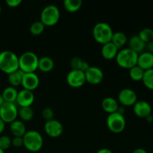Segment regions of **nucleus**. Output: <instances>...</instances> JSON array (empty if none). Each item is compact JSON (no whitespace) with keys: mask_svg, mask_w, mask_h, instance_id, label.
Returning <instances> with one entry per match:
<instances>
[{"mask_svg":"<svg viewBox=\"0 0 153 153\" xmlns=\"http://www.w3.org/2000/svg\"><path fill=\"white\" fill-rule=\"evenodd\" d=\"M138 54L130 49L129 48H123L119 49L117 55V64L118 66L124 69L130 70L137 65Z\"/></svg>","mask_w":153,"mask_h":153,"instance_id":"obj_3","label":"nucleus"},{"mask_svg":"<svg viewBox=\"0 0 153 153\" xmlns=\"http://www.w3.org/2000/svg\"><path fill=\"white\" fill-rule=\"evenodd\" d=\"M34 102V95L33 91L22 89L18 91L16 102L19 107H31Z\"/></svg>","mask_w":153,"mask_h":153,"instance_id":"obj_15","label":"nucleus"},{"mask_svg":"<svg viewBox=\"0 0 153 153\" xmlns=\"http://www.w3.org/2000/svg\"><path fill=\"white\" fill-rule=\"evenodd\" d=\"M54 111L51 108L46 107L44 108L42 111V117L46 121L51 120L54 119Z\"/></svg>","mask_w":153,"mask_h":153,"instance_id":"obj_33","label":"nucleus"},{"mask_svg":"<svg viewBox=\"0 0 153 153\" xmlns=\"http://www.w3.org/2000/svg\"><path fill=\"white\" fill-rule=\"evenodd\" d=\"M151 153H153V152H151Z\"/></svg>","mask_w":153,"mask_h":153,"instance_id":"obj_44","label":"nucleus"},{"mask_svg":"<svg viewBox=\"0 0 153 153\" xmlns=\"http://www.w3.org/2000/svg\"><path fill=\"white\" fill-rule=\"evenodd\" d=\"M118 101L123 106H133L137 101V94L131 88H123L118 94Z\"/></svg>","mask_w":153,"mask_h":153,"instance_id":"obj_10","label":"nucleus"},{"mask_svg":"<svg viewBox=\"0 0 153 153\" xmlns=\"http://www.w3.org/2000/svg\"><path fill=\"white\" fill-rule=\"evenodd\" d=\"M146 121H147V122L152 123V121H153V116H152V114H150V115H149V116H148L146 118Z\"/></svg>","mask_w":153,"mask_h":153,"instance_id":"obj_40","label":"nucleus"},{"mask_svg":"<svg viewBox=\"0 0 153 153\" xmlns=\"http://www.w3.org/2000/svg\"><path fill=\"white\" fill-rule=\"evenodd\" d=\"M137 65L143 69L144 71L153 68V54L144 51L139 54Z\"/></svg>","mask_w":153,"mask_h":153,"instance_id":"obj_16","label":"nucleus"},{"mask_svg":"<svg viewBox=\"0 0 153 153\" xmlns=\"http://www.w3.org/2000/svg\"><path fill=\"white\" fill-rule=\"evenodd\" d=\"M152 106L145 100H137L133 105V111L137 117L146 119L148 116L152 114Z\"/></svg>","mask_w":153,"mask_h":153,"instance_id":"obj_14","label":"nucleus"},{"mask_svg":"<svg viewBox=\"0 0 153 153\" xmlns=\"http://www.w3.org/2000/svg\"><path fill=\"white\" fill-rule=\"evenodd\" d=\"M18 117V108L15 103L4 102L0 106V119L4 123H11Z\"/></svg>","mask_w":153,"mask_h":153,"instance_id":"obj_8","label":"nucleus"},{"mask_svg":"<svg viewBox=\"0 0 153 153\" xmlns=\"http://www.w3.org/2000/svg\"><path fill=\"white\" fill-rule=\"evenodd\" d=\"M96 153H113L111 149H107V148H102V149H99Z\"/></svg>","mask_w":153,"mask_h":153,"instance_id":"obj_37","label":"nucleus"},{"mask_svg":"<svg viewBox=\"0 0 153 153\" xmlns=\"http://www.w3.org/2000/svg\"><path fill=\"white\" fill-rule=\"evenodd\" d=\"M24 73L19 70H16L15 72H13V73H10L8 75V78H7V80H8L9 84L10 85V86L12 87H16L19 86V85H21V82H22V76H23Z\"/></svg>","mask_w":153,"mask_h":153,"instance_id":"obj_24","label":"nucleus"},{"mask_svg":"<svg viewBox=\"0 0 153 153\" xmlns=\"http://www.w3.org/2000/svg\"><path fill=\"white\" fill-rule=\"evenodd\" d=\"M0 70L7 75L19 70V57L16 54L9 50L0 52Z\"/></svg>","mask_w":153,"mask_h":153,"instance_id":"obj_1","label":"nucleus"},{"mask_svg":"<svg viewBox=\"0 0 153 153\" xmlns=\"http://www.w3.org/2000/svg\"><path fill=\"white\" fill-rule=\"evenodd\" d=\"M60 10L55 4H49L42 10L40 13V21L45 26H53L60 19Z\"/></svg>","mask_w":153,"mask_h":153,"instance_id":"obj_6","label":"nucleus"},{"mask_svg":"<svg viewBox=\"0 0 153 153\" xmlns=\"http://www.w3.org/2000/svg\"><path fill=\"white\" fill-rule=\"evenodd\" d=\"M142 82L146 88L153 91V68L144 71Z\"/></svg>","mask_w":153,"mask_h":153,"instance_id":"obj_28","label":"nucleus"},{"mask_svg":"<svg viewBox=\"0 0 153 153\" xmlns=\"http://www.w3.org/2000/svg\"><path fill=\"white\" fill-rule=\"evenodd\" d=\"M45 25L41 21H35L30 26V32L33 35H40L43 32L45 29Z\"/></svg>","mask_w":153,"mask_h":153,"instance_id":"obj_30","label":"nucleus"},{"mask_svg":"<svg viewBox=\"0 0 153 153\" xmlns=\"http://www.w3.org/2000/svg\"><path fill=\"white\" fill-rule=\"evenodd\" d=\"M22 3L21 0H6V4L10 7H16Z\"/></svg>","mask_w":153,"mask_h":153,"instance_id":"obj_35","label":"nucleus"},{"mask_svg":"<svg viewBox=\"0 0 153 153\" xmlns=\"http://www.w3.org/2000/svg\"><path fill=\"white\" fill-rule=\"evenodd\" d=\"M55 62L53 59L49 56H43L39 58L38 69L43 73H49L53 70Z\"/></svg>","mask_w":153,"mask_h":153,"instance_id":"obj_21","label":"nucleus"},{"mask_svg":"<svg viewBox=\"0 0 153 153\" xmlns=\"http://www.w3.org/2000/svg\"><path fill=\"white\" fill-rule=\"evenodd\" d=\"M10 131L14 137H22L26 132V127L23 121L16 120L10 125Z\"/></svg>","mask_w":153,"mask_h":153,"instance_id":"obj_20","label":"nucleus"},{"mask_svg":"<svg viewBox=\"0 0 153 153\" xmlns=\"http://www.w3.org/2000/svg\"><path fill=\"white\" fill-rule=\"evenodd\" d=\"M0 153H4V151L2 150L1 149H0Z\"/></svg>","mask_w":153,"mask_h":153,"instance_id":"obj_42","label":"nucleus"},{"mask_svg":"<svg viewBox=\"0 0 153 153\" xmlns=\"http://www.w3.org/2000/svg\"><path fill=\"white\" fill-rule=\"evenodd\" d=\"M1 4H0V13H1Z\"/></svg>","mask_w":153,"mask_h":153,"instance_id":"obj_43","label":"nucleus"},{"mask_svg":"<svg viewBox=\"0 0 153 153\" xmlns=\"http://www.w3.org/2000/svg\"><path fill=\"white\" fill-rule=\"evenodd\" d=\"M11 145L15 147H20L23 146V140L21 137H14L11 139Z\"/></svg>","mask_w":153,"mask_h":153,"instance_id":"obj_34","label":"nucleus"},{"mask_svg":"<svg viewBox=\"0 0 153 153\" xmlns=\"http://www.w3.org/2000/svg\"><path fill=\"white\" fill-rule=\"evenodd\" d=\"M127 43L128 45V48L135 52L138 55L144 52L145 49H146V43H144L138 37L137 34H134V35L131 36L129 39H128Z\"/></svg>","mask_w":153,"mask_h":153,"instance_id":"obj_17","label":"nucleus"},{"mask_svg":"<svg viewBox=\"0 0 153 153\" xmlns=\"http://www.w3.org/2000/svg\"><path fill=\"white\" fill-rule=\"evenodd\" d=\"M44 131L48 136L51 137H58L63 134L64 126L60 121L52 119L46 121L44 124Z\"/></svg>","mask_w":153,"mask_h":153,"instance_id":"obj_11","label":"nucleus"},{"mask_svg":"<svg viewBox=\"0 0 153 153\" xmlns=\"http://www.w3.org/2000/svg\"><path fill=\"white\" fill-rule=\"evenodd\" d=\"M144 74V70L140 68L137 65L134 66L129 70V76L134 82H140L142 81Z\"/></svg>","mask_w":153,"mask_h":153,"instance_id":"obj_27","label":"nucleus"},{"mask_svg":"<svg viewBox=\"0 0 153 153\" xmlns=\"http://www.w3.org/2000/svg\"><path fill=\"white\" fill-rule=\"evenodd\" d=\"M118 51H119V49L111 41L102 45L101 49V54L105 59L111 60L116 58Z\"/></svg>","mask_w":153,"mask_h":153,"instance_id":"obj_18","label":"nucleus"},{"mask_svg":"<svg viewBox=\"0 0 153 153\" xmlns=\"http://www.w3.org/2000/svg\"><path fill=\"white\" fill-rule=\"evenodd\" d=\"M111 42L118 49H120L127 43L128 37H127L126 34L123 31H116V32H114Z\"/></svg>","mask_w":153,"mask_h":153,"instance_id":"obj_23","label":"nucleus"},{"mask_svg":"<svg viewBox=\"0 0 153 153\" xmlns=\"http://www.w3.org/2000/svg\"><path fill=\"white\" fill-rule=\"evenodd\" d=\"M11 146V139L7 135L0 136V149L6 150Z\"/></svg>","mask_w":153,"mask_h":153,"instance_id":"obj_31","label":"nucleus"},{"mask_svg":"<svg viewBox=\"0 0 153 153\" xmlns=\"http://www.w3.org/2000/svg\"><path fill=\"white\" fill-rule=\"evenodd\" d=\"M92 34L94 40L97 43L103 45L111 41L114 31L108 23L100 22L94 25Z\"/></svg>","mask_w":153,"mask_h":153,"instance_id":"obj_2","label":"nucleus"},{"mask_svg":"<svg viewBox=\"0 0 153 153\" xmlns=\"http://www.w3.org/2000/svg\"><path fill=\"white\" fill-rule=\"evenodd\" d=\"M23 146L28 151L37 152L42 149L43 138L41 134L36 130H29L25 132L22 137Z\"/></svg>","mask_w":153,"mask_h":153,"instance_id":"obj_4","label":"nucleus"},{"mask_svg":"<svg viewBox=\"0 0 153 153\" xmlns=\"http://www.w3.org/2000/svg\"><path fill=\"white\" fill-rule=\"evenodd\" d=\"M18 95V91L16 89V88L12 86L7 87L4 88L3 91L1 96H2L4 101L6 102L15 103L16 100V97Z\"/></svg>","mask_w":153,"mask_h":153,"instance_id":"obj_22","label":"nucleus"},{"mask_svg":"<svg viewBox=\"0 0 153 153\" xmlns=\"http://www.w3.org/2000/svg\"><path fill=\"white\" fill-rule=\"evenodd\" d=\"M106 125L111 132L119 134L125 129L126 121L124 115L117 111L108 115L106 118Z\"/></svg>","mask_w":153,"mask_h":153,"instance_id":"obj_7","label":"nucleus"},{"mask_svg":"<svg viewBox=\"0 0 153 153\" xmlns=\"http://www.w3.org/2000/svg\"><path fill=\"white\" fill-rule=\"evenodd\" d=\"M86 82L93 85H97L101 83L104 78L103 71L98 67L91 66L86 72H85Z\"/></svg>","mask_w":153,"mask_h":153,"instance_id":"obj_12","label":"nucleus"},{"mask_svg":"<svg viewBox=\"0 0 153 153\" xmlns=\"http://www.w3.org/2000/svg\"><path fill=\"white\" fill-rule=\"evenodd\" d=\"M119 107V103L117 100L111 97H105L102 101V108L108 114L117 111Z\"/></svg>","mask_w":153,"mask_h":153,"instance_id":"obj_19","label":"nucleus"},{"mask_svg":"<svg viewBox=\"0 0 153 153\" xmlns=\"http://www.w3.org/2000/svg\"><path fill=\"white\" fill-rule=\"evenodd\" d=\"M132 153H147V152L143 148H137L133 151Z\"/></svg>","mask_w":153,"mask_h":153,"instance_id":"obj_39","label":"nucleus"},{"mask_svg":"<svg viewBox=\"0 0 153 153\" xmlns=\"http://www.w3.org/2000/svg\"><path fill=\"white\" fill-rule=\"evenodd\" d=\"M39 58L34 52H25L19 57V69L24 73H34L38 69Z\"/></svg>","mask_w":153,"mask_h":153,"instance_id":"obj_5","label":"nucleus"},{"mask_svg":"<svg viewBox=\"0 0 153 153\" xmlns=\"http://www.w3.org/2000/svg\"><path fill=\"white\" fill-rule=\"evenodd\" d=\"M4 128H5V123L0 119V134L4 131Z\"/></svg>","mask_w":153,"mask_h":153,"instance_id":"obj_38","label":"nucleus"},{"mask_svg":"<svg viewBox=\"0 0 153 153\" xmlns=\"http://www.w3.org/2000/svg\"><path fill=\"white\" fill-rule=\"evenodd\" d=\"M4 102V99H3V97H2V96L1 95V94H0V106L1 105L3 104V103Z\"/></svg>","mask_w":153,"mask_h":153,"instance_id":"obj_41","label":"nucleus"},{"mask_svg":"<svg viewBox=\"0 0 153 153\" xmlns=\"http://www.w3.org/2000/svg\"><path fill=\"white\" fill-rule=\"evenodd\" d=\"M39 84H40V79L35 73H24L21 82V85L23 89L34 91L39 86Z\"/></svg>","mask_w":153,"mask_h":153,"instance_id":"obj_13","label":"nucleus"},{"mask_svg":"<svg viewBox=\"0 0 153 153\" xmlns=\"http://www.w3.org/2000/svg\"><path fill=\"white\" fill-rule=\"evenodd\" d=\"M34 111L31 107H20L18 109V116L22 121H30L34 117Z\"/></svg>","mask_w":153,"mask_h":153,"instance_id":"obj_26","label":"nucleus"},{"mask_svg":"<svg viewBox=\"0 0 153 153\" xmlns=\"http://www.w3.org/2000/svg\"><path fill=\"white\" fill-rule=\"evenodd\" d=\"M137 35L144 43H147L153 40V29L150 28H144L139 31Z\"/></svg>","mask_w":153,"mask_h":153,"instance_id":"obj_29","label":"nucleus"},{"mask_svg":"<svg viewBox=\"0 0 153 153\" xmlns=\"http://www.w3.org/2000/svg\"><path fill=\"white\" fill-rule=\"evenodd\" d=\"M84 60L79 57H74L72 58L70 61V66H71L72 70H81L82 67V64H83ZM82 71V70H81Z\"/></svg>","mask_w":153,"mask_h":153,"instance_id":"obj_32","label":"nucleus"},{"mask_svg":"<svg viewBox=\"0 0 153 153\" xmlns=\"http://www.w3.org/2000/svg\"><path fill=\"white\" fill-rule=\"evenodd\" d=\"M82 5V0H65L64 1V7L66 10L70 13L78 11Z\"/></svg>","mask_w":153,"mask_h":153,"instance_id":"obj_25","label":"nucleus"},{"mask_svg":"<svg viewBox=\"0 0 153 153\" xmlns=\"http://www.w3.org/2000/svg\"><path fill=\"white\" fill-rule=\"evenodd\" d=\"M146 49L147 52H151L153 54V40L146 43Z\"/></svg>","mask_w":153,"mask_h":153,"instance_id":"obj_36","label":"nucleus"},{"mask_svg":"<svg viewBox=\"0 0 153 153\" xmlns=\"http://www.w3.org/2000/svg\"><path fill=\"white\" fill-rule=\"evenodd\" d=\"M67 83L72 88H80L86 82L85 73L81 70H71L67 75Z\"/></svg>","mask_w":153,"mask_h":153,"instance_id":"obj_9","label":"nucleus"}]
</instances>
